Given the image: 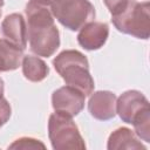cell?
Returning <instances> with one entry per match:
<instances>
[{
    "mask_svg": "<svg viewBox=\"0 0 150 150\" xmlns=\"http://www.w3.org/2000/svg\"><path fill=\"white\" fill-rule=\"evenodd\" d=\"M25 12L30 50L38 56H52L60 47V33L52 12L35 0L27 2Z\"/></svg>",
    "mask_w": 150,
    "mask_h": 150,
    "instance_id": "6da1fadb",
    "label": "cell"
},
{
    "mask_svg": "<svg viewBox=\"0 0 150 150\" xmlns=\"http://www.w3.org/2000/svg\"><path fill=\"white\" fill-rule=\"evenodd\" d=\"M53 64L68 86L79 89L86 96L94 91L95 84L89 71V62L81 52L75 49L63 50L56 55Z\"/></svg>",
    "mask_w": 150,
    "mask_h": 150,
    "instance_id": "7a4b0ae2",
    "label": "cell"
},
{
    "mask_svg": "<svg viewBox=\"0 0 150 150\" xmlns=\"http://www.w3.org/2000/svg\"><path fill=\"white\" fill-rule=\"evenodd\" d=\"M150 4L128 0L111 14V22L118 32L148 40L150 36Z\"/></svg>",
    "mask_w": 150,
    "mask_h": 150,
    "instance_id": "3957f363",
    "label": "cell"
},
{
    "mask_svg": "<svg viewBox=\"0 0 150 150\" xmlns=\"http://www.w3.org/2000/svg\"><path fill=\"white\" fill-rule=\"evenodd\" d=\"M48 136L55 150H84L86 143L71 117L54 112L48 120Z\"/></svg>",
    "mask_w": 150,
    "mask_h": 150,
    "instance_id": "277c9868",
    "label": "cell"
},
{
    "mask_svg": "<svg viewBox=\"0 0 150 150\" xmlns=\"http://www.w3.org/2000/svg\"><path fill=\"white\" fill-rule=\"evenodd\" d=\"M50 12L69 30H79L95 18V8L89 0H54Z\"/></svg>",
    "mask_w": 150,
    "mask_h": 150,
    "instance_id": "5b68a950",
    "label": "cell"
},
{
    "mask_svg": "<svg viewBox=\"0 0 150 150\" xmlns=\"http://www.w3.org/2000/svg\"><path fill=\"white\" fill-rule=\"evenodd\" d=\"M86 95L71 86H63L56 89L52 95V105L56 112L69 117L76 116L84 107Z\"/></svg>",
    "mask_w": 150,
    "mask_h": 150,
    "instance_id": "8992f818",
    "label": "cell"
},
{
    "mask_svg": "<svg viewBox=\"0 0 150 150\" xmlns=\"http://www.w3.org/2000/svg\"><path fill=\"white\" fill-rule=\"evenodd\" d=\"M148 108V98L138 90H127L116 100V114L125 123L131 124L135 116Z\"/></svg>",
    "mask_w": 150,
    "mask_h": 150,
    "instance_id": "52a82bcc",
    "label": "cell"
},
{
    "mask_svg": "<svg viewBox=\"0 0 150 150\" xmlns=\"http://www.w3.org/2000/svg\"><path fill=\"white\" fill-rule=\"evenodd\" d=\"M116 95L108 90H98L90 94L88 110L98 121H109L116 116Z\"/></svg>",
    "mask_w": 150,
    "mask_h": 150,
    "instance_id": "ba28073f",
    "label": "cell"
},
{
    "mask_svg": "<svg viewBox=\"0 0 150 150\" xmlns=\"http://www.w3.org/2000/svg\"><path fill=\"white\" fill-rule=\"evenodd\" d=\"M108 36L109 26L105 22L90 21L80 29L77 42L86 50H97L103 47Z\"/></svg>",
    "mask_w": 150,
    "mask_h": 150,
    "instance_id": "9c48e42d",
    "label": "cell"
},
{
    "mask_svg": "<svg viewBox=\"0 0 150 150\" xmlns=\"http://www.w3.org/2000/svg\"><path fill=\"white\" fill-rule=\"evenodd\" d=\"M1 33L4 39L21 49L27 46V26L25 18L20 13H12L7 15L1 22Z\"/></svg>",
    "mask_w": 150,
    "mask_h": 150,
    "instance_id": "30bf717a",
    "label": "cell"
},
{
    "mask_svg": "<svg viewBox=\"0 0 150 150\" xmlns=\"http://www.w3.org/2000/svg\"><path fill=\"white\" fill-rule=\"evenodd\" d=\"M108 150H121V149H142L145 150L146 146L141 143V141L137 138L136 134H134L129 128L121 127L116 130H114L109 138L107 144Z\"/></svg>",
    "mask_w": 150,
    "mask_h": 150,
    "instance_id": "8fae6325",
    "label": "cell"
},
{
    "mask_svg": "<svg viewBox=\"0 0 150 150\" xmlns=\"http://www.w3.org/2000/svg\"><path fill=\"white\" fill-rule=\"evenodd\" d=\"M23 57V49L8 40L0 38V71H11L19 68Z\"/></svg>",
    "mask_w": 150,
    "mask_h": 150,
    "instance_id": "7c38bea8",
    "label": "cell"
},
{
    "mask_svg": "<svg viewBox=\"0 0 150 150\" xmlns=\"http://www.w3.org/2000/svg\"><path fill=\"white\" fill-rule=\"evenodd\" d=\"M22 74L28 81L40 82L49 74V67L40 57L26 55L22 57Z\"/></svg>",
    "mask_w": 150,
    "mask_h": 150,
    "instance_id": "4fadbf2b",
    "label": "cell"
},
{
    "mask_svg": "<svg viewBox=\"0 0 150 150\" xmlns=\"http://www.w3.org/2000/svg\"><path fill=\"white\" fill-rule=\"evenodd\" d=\"M131 124L135 128L136 135L144 142H150V108L141 111L135 116Z\"/></svg>",
    "mask_w": 150,
    "mask_h": 150,
    "instance_id": "5bb4252c",
    "label": "cell"
},
{
    "mask_svg": "<svg viewBox=\"0 0 150 150\" xmlns=\"http://www.w3.org/2000/svg\"><path fill=\"white\" fill-rule=\"evenodd\" d=\"M46 149V145L39 141V139H35V138H32V137H21V138H18L15 139L9 146L8 149Z\"/></svg>",
    "mask_w": 150,
    "mask_h": 150,
    "instance_id": "9a60e30c",
    "label": "cell"
},
{
    "mask_svg": "<svg viewBox=\"0 0 150 150\" xmlns=\"http://www.w3.org/2000/svg\"><path fill=\"white\" fill-rule=\"evenodd\" d=\"M12 108L8 103V101L4 97L0 98V127H2L11 117Z\"/></svg>",
    "mask_w": 150,
    "mask_h": 150,
    "instance_id": "2e32d148",
    "label": "cell"
},
{
    "mask_svg": "<svg viewBox=\"0 0 150 150\" xmlns=\"http://www.w3.org/2000/svg\"><path fill=\"white\" fill-rule=\"evenodd\" d=\"M127 1L128 0H103L104 5L108 7V9H109V12L111 14L115 13L116 11H118Z\"/></svg>",
    "mask_w": 150,
    "mask_h": 150,
    "instance_id": "e0dca14e",
    "label": "cell"
},
{
    "mask_svg": "<svg viewBox=\"0 0 150 150\" xmlns=\"http://www.w3.org/2000/svg\"><path fill=\"white\" fill-rule=\"evenodd\" d=\"M4 90H5V86H4V80L0 77V98L4 97Z\"/></svg>",
    "mask_w": 150,
    "mask_h": 150,
    "instance_id": "ac0fdd59",
    "label": "cell"
},
{
    "mask_svg": "<svg viewBox=\"0 0 150 150\" xmlns=\"http://www.w3.org/2000/svg\"><path fill=\"white\" fill-rule=\"evenodd\" d=\"M35 1L40 2L41 5H45V6H49V5H52V2H53L54 0H35Z\"/></svg>",
    "mask_w": 150,
    "mask_h": 150,
    "instance_id": "d6986e66",
    "label": "cell"
},
{
    "mask_svg": "<svg viewBox=\"0 0 150 150\" xmlns=\"http://www.w3.org/2000/svg\"><path fill=\"white\" fill-rule=\"evenodd\" d=\"M4 6V0H0V15H1V8Z\"/></svg>",
    "mask_w": 150,
    "mask_h": 150,
    "instance_id": "ffe728a7",
    "label": "cell"
}]
</instances>
